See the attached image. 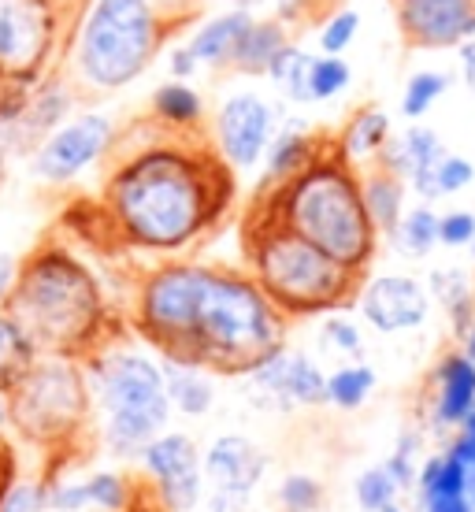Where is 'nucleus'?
I'll use <instances>...</instances> for the list:
<instances>
[{
  "label": "nucleus",
  "instance_id": "obj_25",
  "mask_svg": "<svg viewBox=\"0 0 475 512\" xmlns=\"http://www.w3.org/2000/svg\"><path fill=\"white\" fill-rule=\"evenodd\" d=\"M375 386H379V375H375L372 364L368 360H349V364L327 375V405L342 412H357L368 405Z\"/></svg>",
  "mask_w": 475,
  "mask_h": 512
},
{
  "label": "nucleus",
  "instance_id": "obj_12",
  "mask_svg": "<svg viewBox=\"0 0 475 512\" xmlns=\"http://www.w3.org/2000/svg\"><path fill=\"white\" fill-rule=\"evenodd\" d=\"M30 301L38 308V320L49 327L56 338H75L86 334L97 312V294L93 282L71 264H49L34 275Z\"/></svg>",
  "mask_w": 475,
  "mask_h": 512
},
{
  "label": "nucleus",
  "instance_id": "obj_2",
  "mask_svg": "<svg viewBox=\"0 0 475 512\" xmlns=\"http://www.w3.org/2000/svg\"><path fill=\"white\" fill-rule=\"evenodd\" d=\"M249 201L301 238H309L312 245H320L342 268L360 271V275L372 271L383 234L364 208L360 164H353L342 153L334 134L297 175L260 182Z\"/></svg>",
  "mask_w": 475,
  "mask_h": 512
},
{
  "label": "nucleus",
  "instance_id": "obj_37",
  "mask_svg": "<svg viewBox=\"0 0 475 512\" xmlns=\"http://www.w3.org/2000/svg\"><path fill=\"white\" fill-rule=\"evenodd\" d=\"M475 242V212L468 208H453L438 216V245L446 249H468Z\"/></svg>",
  "mask_w": 475,
  "mask_h": 512
},
{
  "label": "nucleus",
  "instance_id": "obj_23",
  "mask_svg": "<svg viewBox=\"0 0 475 512\" xmlns=\"http://www.w3.org/2000/svg\"><path fill=\"white\" fill-rule=\"evenodd\" d=\"M153 112L164 127L179 130V134H201V123H205L201 93L193 90L190 82H182V78H171L153 93Z\"/></svg>",
  "mask_w": 475,
  "mask_h": 512
},
{
  "label": "nucleus",
  "instance_id": "obj_28",
  "mask_svg": "<svg viewBox=\"0 0 475 512\" xmlns=\"http://www.w3.org/2000/svg\"><path fill=\"white\" fill-rule=\"evenodd\" d=\"M309 64H312V52H305L297 41H290V45L271 60L264 78L275 82L294 104H312L309 101Z\"/></svg>",
  "mask_w": 475,
  "mask_h": 512
},
{
  "label": "nucleus",
  "instance_id": "obj_41",
  "mask_svg": "<svg viewBox=\"0 0 475 512\" xmlns=\"http://www.w3.org/2000/svg\"><path fill=\"white\" fill-rule=\"evenodd\" d=\"M420 512H475V501L468 494H442L420 501Z\"/></svg>",
  "mask_w": 475,
  "mask_h": 512
},
{
  "label": "nucleus",
  "instance_id": "obj_24",
  "mask_svg": "<svg viewBox=\"0 0 475 512\" xmlns=\"http://www.w3.org/2000/svg\"><path fill=\"white\" fill-rule=\"evenodd\" d=\"M164 383H167V397H171V409H179L182 416H205L216 405V386L205 375V368L167 360Z\"/></svg>",
  "mask_w": 475,
  "mask_h": 512
},
{
  "label": "nucleus",
  "instance_id": "obj_33",
  "mask_svg": "<svg viewBox=\"0 0 475 512\" xmlns=\"http://www.w3.org/2000/svg\"><path fill=\"white\" fill-rule=\"evenodd\" d=\"M420 453H424V435L416 431V427H409V431H401L398 435V446H394V453L386 457V468H390V475L401 483V490H412L416 487V475H420Z\"/></svg>",
  "mask_w": 475,
  "mask_h": 512
},
{
  "label": "nucleus",
  "instance_id": "obj_6",
  "mask_svg": "<svg viewBox=\"0 0 475 512\" xmlns=\"http://www.w3.org/2000/svg\"><path fill=\"white\" fill-rule=\"evenodd\" d=\"M101 397L108 405V438L116 453H142L156 435H164L171 416L164 368L149 357L119 353L101 368Z\"/></svg>",
  "mask_w": 475,
  "mask_h": 512
},
{
  "label": "nucleus",
  "instance_id": "obj_40",
  "mask_svg": "<svg viewBox=\"0 0 475 512\" xmlns=\"http://www.w3.org/2000/svg\"><path fill=\"white\" fill-rule=\"evenodd\" d=\"M86 490H90L93 505H101V509H119L127 501V490H123L119 475H93L90 483H86Z\"/></svg>",
  "mask_w": 475,
  "mask_h": 512
},
{
  "label": "nucleus",
  "instance_id": "obj_39",
  "mask_svg": "<svg viewBox=\"0 0 475 512\" xmlns=\"http://www.w3.org/2000/svg\"><path fill=\"white\" fill-rule=\"evenodd\" d=\"M271 4H275V19H283L290 30L312 26L327 8H331V0H271ZM323 19H327V15H323Z\"/></svg>",
  "mask_w": 475,
  "mask_h": 512
},
{
  "label": "nucleus",
  "instance_id": "obj_32",
  "mask_svg": "<svg viewBox=\"0 0 475 512\" xmlns=\"http://www.w3.org/2000/svg\"><path fill=\"white\" fill-rule=\"evenodd\" d=\"M275 501L283 512H320L323 483L309 472H290L275 490Z\"/></svg>",
  "mask_w": 475,
  "mask_h": 512
},
{
  "label": "nucleus",
  "instance_id": "obj_11",
  "mask_svg": "<svg viewBox=\"0 0 475 512\" xmlns=\"http://www.w3.org/2000/svg\"><path fill=\"white\" fill-rule=\"evenodd\" d=\"M409 49L446 52L475 38V0H390Z\"/></svg>",
  "mask_w": 475,
  "mask_h": 512
},
{
  "label": "nucleus",
  "instance_id": "obj_38",
  "mask_svg": "<svg viewBox=\"0 0 475 512\" xmlns=\"http://www.w3.org/2000/svg\"><path fill=\"white\" fill-rule=\"evenodd\" d=\"M435 182H438V197H453V193L468 190L475 182L472 160H464V156H457V153H446L435 171Z\"/></svg>",
  "mask_w": 475,
  "mask_h": 512
},
{
  "label": "nucleus",
  "instance_id": "obj_26",
  "mask_svg": "<svg viewBox=\"0 0 475 512\" xmlns=\"http://www.w3.org/2000/svg\"><path fill=\"white\" fill-rule=\"evenodd\" d=\"M390 242L398 253H405L409 260H424L438 249V212L431 205H416L405 208L398 231L390 234Z\"/></svg>",
  "mask_w": 475,
  "mask_h": 512
},
{
  "label": "nucleus",
  "instance_id": "obj_16",
  "mask_svg": "<svg viewBox=\"0 0 475 512\" xmlns=\"http://www.w3.org/2000/svg\"><path fill=\"white\" fill-rule=\"evenodd\" d=\"M45 49V15L30 0H0V60L30 67Z\"/></svg>",
  "mask_w": 475,
  "mask_h": 512
},
{
  "label": "nucleus",
  "instance_id": "obj_20",
  "mask_svg": "<svg viewBox=\"0 0 475 512\" xmlns=\"http://www.w3.org/2000/svg\"><path fill=\"white\" fill-rule=\"evenodd\" d=\"M327 130H309V127H283L268 145V167H264V179L260 182H279L297 175L301 167L309 164L312 156L327 145Z\"/></svg>",
  "mask_w": 475,
  "mask_h": 512
},
{
  "label": "nucleus",
  "instance_id": "obj_45",
  "mask_svg": "<svg viewBox=\"0 0 475 512\" xmlns=\"http://www.w3.org/2000/svg\"><path fill=\"white\" fill-rule=\"evenodd\" d=\"M457 52H461V78H464V86L475 93V38L464 41Z\"/></svg>",
  "mask_w": 475,
  "mask_h": 512
},
{
  "label": "nucleus",
  "instance_id": "obj_47",
  "mask_svg": "<svg viewBox=\"0 0 475 512\" xmlns=\"http://www.w3.org/2000/svg\"><path fill=\"white\" fill-rule=\"evenodd\" d=\"M457 342H461V353L468 360H475V320H472V327H468V331L461 334V338H457Z\"/></svg>",
  "mask_w": 475,
  "mask_h": 512
},
{
  "label": "nucleus",
  "instance_id": "obj_1",
  "mask_svg": "<svg viewBox=\"0 0 475 512\" xmlns=\"http://www.w3.org/2000/svg\"><path fill=\"white\" fill-rule=\"evenodd\" d=\"M116 216L134 245L182 253L227 223L238 205V171L201 134L153 145L119 171Z\"/></svg>",
  "mask_w": 475,
  "mask_h": 512
},
{
  "label": "nucleus",
  "instance_id": "obj_5",
  "mask_svg": "<svg viewBox=\"0 0 475 512\" xmlns=\"http://www.w3.org/2000/svg\"><path fill=\"white\" fill-rule=\"evenodd\" d=\"M167 26L171 19L153 0H97L82 30L78 64L93 86L119 90L153 64Z\"/></svg>",
  "mask_w": 475,
  "mask_h": 512
},
{
  "label": "nucleus",
  "instance_id": "obj_34",
  "mask_svg": "<svg viewBox=\"0 0 475 512\" xmlns=\"http://www.w3.org/2000/svg\"><path fill=\"white\" fill-rule=\"evenodd\" d=\"M360 34V12L357 8H334L327 19L320 23V52H331V56H346V49L357 41Z\"/></svg>",
  "mask_w": 475,
  "mask_h": 512
},
{
  "label": "nucleus",
  "instance_id": "obj_46",
  "mask_svg": "<svg viewBox=\"0 0 475 512\" xmlns=\"http://www.w3.org/2000/svg\"><path fill=\"white\" fill-rule=\"evenodd\" d=\"M38 505H41V498L34 490H15L12 498H8V505H4V512H34Z\"/></svg>",
  "mask_w": 475,
  "mask_h": 512
},
{
  "label": "nucleus",
  "instance_id": "obj_13",
  "mask_svg": "<svg viewBox=\"0 0 475 512\" xmlns=\"http://www.w3.org/2000/svg\"><path fill=\"white\" fill-rule=\"evenodd\" d=\"M357 308L368 327H375L379 334H405L427 323L431 294L412 275H375L360 286Z\"/></svg>",
  "mask_w": 475,
  "mask_h": 512
},
{
  "label": "nucleus",
  "instance_id": "obj_44",
  "mask_svg": "<svg viewBox=\"0 0 475 512\" xmlns=\"http://www.w3.org/2000/svg\"><path fill=\"white\" fill-rule=\"evenodd\" d=\"M197 67H201V60L190 52V45H179V49L171 52V75H175V78H182V82H186Z\"/></svg>",
  "mask_w": 475,
  "mask_h": 512
},
{
  "label": "nucleus",
  "instance_id": "obj_17",
  "mask_svg": "<svg viewBox=\"0 0 475 512\" xmlns=\"http://www.w3.org/2000/svg\"><path fill=\"white\" fill-rule=\"evenodd\" d=\"M253 19H257V15L249 12V8L219 12V15H212L208 23L197 26L186 45H190V52L201 60V64L216 67V71H227V67L234 64V52H238L242 38L249 34Z\"/></svg>",
  "mask_w": 475,
  "mask_h": 512
},
{
  "label": "nucleus",
  "instance_id": "obj_36",
  "mask_svg": "<svg viewBox=\"0 0 475 512\" xmlns=\"http://www.w3.org/2000/svg\"><path fill=\"white\" fill-rule=\"evenodd\" d=\"M427 294H431V301H438L442 308L457 305V301H464V297H472V279H468V271L461 268H438L431 271V279H427Z\"/></svg>",
  "mask_w": 475,
  "mask_h": 512
},
{
  "label": "nucleus",
  "instance_id": "obj_3",
  "mask_svg": "<svg viewBox=\"0 0 475 512\" xmlns=\"http://www.w3.org/2000/svg\"><path fill=\"white\" fill-rule=\"evenodd\" d=\"M238 249L242 268L257 279L268 301L286 320H312L327 312H346L357 305L368 275L342 268L320 245L290 231L253 201L238 216Z\"/></svg>",
  "mask_w": 475,
  "mask_h": 512
},
{
  "label": "nucleus",
  "instance_id": "obj_22",
  "mask_svg": "<svg viewBox=\"0 0 475 512\" xmlns=\"http://www.w3.org/2000/svg\"><path fill=\"white\" fill-rule=\"evenodd\" d=\"M283 401L286 409H320L327 405V375L320 372V364L301 353V349L286 346L283 353Z\"/></svg>",
  "mask_w": 475,
  "mask_h": 512
},
{
  "label": "nucleus",
  "instance_id": "obj_30",
  "mask_svg": "<svg viewBox=\"0 0 475 512\" xmlns=\"http://www.w3.org/2000/svg\"><path fill=\"white\" fill-rule=\"evenodd\" d=\"M353 82V67L346 64V56H331V52H320L312 56L309 64V101H334L338 93L349 90Z\"/></svg>",
  "mask_w": 475,
  "mask_h": 512
},
{
  "label": "nucleus",
  "instance_id": "obj_42",
  "mask_svg": "<svg viewBox=\"0 0 475 512\" xmlns=\"http://www.w3.org/2000/svg\"><path fill=\"white\" fill-rule=\"evenodd\" d=\"M19 360H23V342H19V334L0 323V372L15 368Z\"/></svg>",
  "mask_w": 475,
  "mask_h": 512
},
{
  "label": "nucleus",
  "instance_id": "obj_43",
  "mask_svg": "<svg viewBox=\"0 0 475 512\" xmlns=\"http://www.w3.org/2000/svg\"><path fill=\"white\" fill-rule=\"evenodd\" d=\"M446 316H450V327H453V338H461L468 327H472L475 320V294L464 297V301H457V305L446 308Z\"/></svg>",
  "mask_w": 475,
  "mask_h": 512
},
{
  "label": "nucleus",
  "instance_id": "obj_19",
  "mask_svg": "<svg viewBox=\"0 0 475 512\" xmlns=\"http://www.w3.org/2000/svg\"><path fill=\"white\" fill-rule=\"evenodd\" d=\"M290 41H294V30H290L283 19H275V15H271V19H253L249 34L242 38L238 52H234L231 71H238V75L264 78V75H268L271 60H275V56H279Z\"/></svg>",
  "mask_w": 475,
  "mask_h": 512
},
{
  "label": "nucleus",
  "instance_id": "obj_21",
  "mask_svg": "<svg viewBox=\"0 0 475 512\" xmlns=\"http://www.w3.org/2000/svg\"><path fill=\"white\" fill-rule=\"evenodd\" d=\"M394 134V123L386 116L379 104H360L349 112V119L342 123V130L334 134L338 145H342V153L353 160V164H368L379 149H383L386 141Z\"/></svg>",
  "mask_w": 475,
  "mask_h": 512
},
{
  "label": "nucleus",
  "instance_id": "obj_48",
  "mask_svg": "<svg viewBox=\"0 0 475 512\" xmlns=\"http://www.w3.org/2000/svg\"><path fill=\"white\" fill-rule=\"evenodd\" d=\"M4 282H8V260H0V290H4Z\"/></svg>",
  "mask_w": 475,
  "mask_h": 512
},
{
  "label": "nucleus",
  "instance_id": "obj_50",
  "mask_svg": "<svg viewBox=\"0 0 475 512\" xmlns=\"http://www.w3.org/2000/svg\"><path fill=\"white\" fill-rule=\"evenodd\" d=\"M468 253H472V260H475V242H472V245H468Z\"/></svg>",
  "mask_w": 475,
  "mask_h": 512
},
{
  "label": "nucleus",
  "instance_id": "obj_14",
  "mask_svg": "<svg viewBox=\"0 0 475 512\" xmlns=\"http://www.w3.org/2000/svg\"><path fill=\"white\" fill-rule=\"evenodd\" d=\"M475 412V360L461 349H446L431 368V390H427V423L435 435L461 431L464 420Z\"/></svg>",
  "mask_w": 475,
  "mask_h": 512
},
{
  "label": "nucleus",
  "instance_id": "obj_31",
  "mask_svg": "<svg viewBox=\"0 0 475 512\" xmlns=\"http://www.w3.org/2000/svg\"><path fill=\"white\" fill-rule=\"evenodd\" d=\"M353 498L364 512H383L386 505H394L401 498V483L390 475L386 464H372V468H364L357 475V483H353Z\"/></svg>",
  "mask_w": 475,
  "mask_h": 512
},
{
  "label": "nucleus",
  "instance_id": "obj_4",
  "mask_svg": "<svg viewBox=\"0 0 475 512\" xmlns=\"http://www.w3.org/2000/svg\"><path fill=\"white\" fill-rule=\"evenodd\" d=\"M290 320L271 305L268 294L245 268L208 264L205 294L197 308L190 349L182 364L245 379L268 357L286 349Z\"/></svg>",
  "mask_w": 475,
  "mask_h": 512
},
{
  "label": "nucleus",
  "instance_id": "obj_18",
  "mask_svg": "<svg viewBox=\"0 0 475 512\" xmlns=\"http://www.w3.org/2000/svg\"><path fill=\"white\" fill-rule=\"evenodd\" d=\"M360 193H364V208H368L372 223L379 227V234L390 238V234L398 231L401 216H405L409 182L401 179L398 171L368 160V164H360Z\"/></svg>",
  "mask_w": 475,
  "mask_h": 512
},
{
  "label": "nucleus",
  "instance_id": "obj_49",
  "mask_svg": "<svg viewBox=\"0 0 475 512\" xmlns=\"http://www.w3.org/2000/svg\"><path fill=\"white\" fill-rule=\"evenodd\" d=\"M383 512H405V509H401L398 501H394V505H386V509H383Z\"/></svg>",
  "mask_w": 475,
  "mask_h": 512
},
{
  "label": "nucleus",
  "instance_id": "obj_10",
  "mask_svg": "<svg viewBox=\"0 0 475 512\" xmlns=\"http://www.w3.org/2000/svg\"><path fill=\"white\" fill-rule=\"evenodd\" d=\"M145 472L156 479V494L167 512H193L205 498V457L190 435L167 431L142 449Z\"/></svg>",
  "mask_w": 475,
  "mask_h": 512
},
{
  "label": "nucleus",
  "instance_id": "obj_7",
  "mask_svg": "<svg viewBox=\"0 0 475 512\" xmlns=\"http://www.w3.org/2000/svg\"><path fill=\"white\" fill-rule=\"evenodd\" d=\"M208 264H164L145 279L142 290V327L153 346L167 360H186L190 334L197 323V308L205 294Z\"/></svg>",
  "mask_w": 475,
  "mask_h": 512
},
{
  "label": "nucleus",
  "instance_id": "obj_35",
  "mask_svg": "<svg viewBox=\"0 0 475 512\" xmlns=\"http://www.w3.org/2000/svg\"><path fill=\"white\" fill-rule=\"evenodd\" d=\"M320 334H323V346H331L334 353H342L349 360H364V334H360V327L353 320L327 312Z\"/></svg>",
  "mask_w": 475,
  "mask_h": 512
},
{
  "label": "nucleus",
  "instance_id": "obj_29",
  "mask_svg": "<svg viewBox=\"0 0 475 512\" xmlns=\"http://www.w3.org/2000/svg\"><path fill=\"white\" fill-rule=\"evenodd\" d=\"M450 86V71H412L405 78V90H401V116L409 119V123H420L442 101V93H450Z\"/></svg>",
  "mask_w": 475,
  "mask_h": 512
},
{
  "label": "nucleus",
  "instance_id": "obj_15",
  "mask_svg": "<svg viewBox=\"0 0 475 512\" xmlns=\"http://www.w3.org/2000/svg\"><path fill=\"white\" fill-rule=\"evenodd\" d=\"M108 141H112V123H108V119L82 116V119H75L71 127L60 130V134L41 149L38 171L45 179L64 182V179H71V175H78L82 167H90L93 160L108 149Z\"/></svg>",
  "mask_w": 475,
  "mask_h": 512
},
{
  "label": "nucleus",
  "instance_id": "obj_27",
  "mask_svg": "<svg viewBox=\"0 0 475 512\" xmlns=\"http://www.w3.org/2000/svg\"><path fill=\"white\" fill-rule=\"evenodd\" d=\"M416 501L442 498V494H468V468H464L450 449H442L435 457H427L416 475Z\"/></svg>",
  "mask_w": 475,
  "mask_h": 512
},
{
  "label": "nucleus",
  "instance_id": "obj_9",
  "mask_svg": "<svg viewBox=\"0 0 475 512\" xmlns=\"http://www.w3.org/2000/svg\"><path fill=\"white\" fill-rule=\"evenodd\" d=\"M268 472V453L245 435H219L205 453L208 512H245Z\"/></svg>",
  "mask_w": 475,
  "mask_h": 512
},
{
  "label": "nucleus",
  "instance_id": "obj_8",
  "mask_svg": "<svg viewBox=\"0 0 475 512\" xmlns=\"http://www.w3.org/2000/svg\"><path fill=\"white\" fill-rule=\"evenodd\" d=\"M279 134V112L268 97L260 93H231L227 101L216 108L212 119V145L219 156L242 175L264 160L271 138Z\"/></svg>",
  "mask_w": 475,
  "mask_h": 512
}]
</instances>
